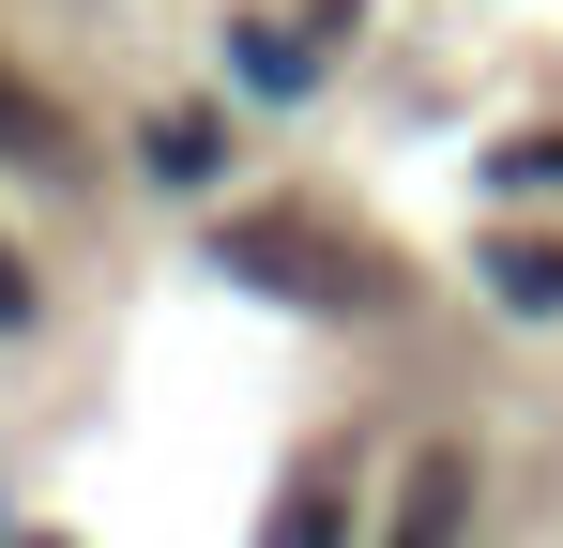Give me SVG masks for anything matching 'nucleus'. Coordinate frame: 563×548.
<instances>
[{"mask_svg": "<svg viewBox=\"0 0 563 548\" xmlns=\"http://www.w3.org/2000/svg\"><path fill=\"white\" fill-rule=\"evenodd\" d=\"M213 260L244 274V289H275V305H380V260H351V244L305 229V213H229Z\"/></svg>", "mask_w": 563, "mask_h": 548, "instance_id": "obj_1", "label": "nucleus"}, {"mask_svg": "<svg viewBox=\"0 0 563 548\" xmlns=\"http://www.w3.org/2000/svg\"><path fill=\"white\" fill-rule=\"evenodd\" d=\"M457 503H472V457H411L396 534H380V548H457Z\"/></svg>", "mask_w": 563, "mask_h": 548, "instance_id": "obj_2", "label": "nucleus"}, {"mask_svg": "<svg viewBox=\"0 0 563 548\" xmlns=\"http://www.w3.org/2000/svg\"><path fill=\"white\" fill-rule=\"evenodd\" d=\"M15 320H31V260L0 244V336H15Z\"/></svg>", "mask_w": 563, "mask_h": 548, "instance_id": "obj_9", "label": "nucleus"}, {"mask_svg": "<svg viewBox=\"0 0 563 548\" xmlns=\"http://www.w3.org/2000/svg\"><path fill=\"white\" fill-rule=\"evenodd\" d=\"M335 534H351V472H335V457H305V472L275 487V534H260V548H335Z\"/></svg>", "mask_w": 563, "mask_h": 548, "instance_id": "obj_3", "label": "nucleus"}, {"mask_svg": "<svg viewBox=\"0 0 563 548\" xmlns=\"http://www.w3.org/2000/svg\"><path fill=\"white\" fill-rule=\"evenodd\" d=\"M0 138H15V153H62V122H46V107H31L15 77H0Z\"/></svg>", "mask_w": 563, "mask_h": 548, "instance_id": "obj_8", "label": "nucleus"}, {"mask_svg": "<svg viewBox=\"0 0 563 548\" xmlns=\"http://www.w3.org/2000/svg\"><path fill=\"white\" fill-rule=\"evenodd\" d=\"M153 168H168V183L213 168V122H198V107H168V122H153Z\"/></svg>", "mask_w": 563, "mask_h": 548, "instance_id": "obj_6", "label": "nucleus"}, {"mask_svg": "<svg viewBox=\"0 0 563 548\" xmlns=\"http://www.w3.org/2000/svg\"><path fill=\"white\" fill-rule=\"evenodd\" d=\"M305 77H320L305 31H244V91H305Z\"/></svg>", "mask_w": 563, "mask_h": 548, "instance_id": "obj_5", "label": "nucleus"}, {"mask_svg": "<svg viewBox=\"0 0 563 548\" xmlns=\"http://www.w3.org/2000/svg\"><path fill=\"white\" fill-rule=\"evenodd\" d=\"M503 183L518 198H563V138H503Z\"/></svg>", "mask_w": 563, "mask_h": 548, "instance_id": "obj_7", "label": "nucleus"}, {"mask_svg": "<svg viewBox=\"0 0 563 548\" xmlns=\"http://www.w3.org/2000/svg\"><path fill=\"white\" fill-rule=\"evenodd\" d=\"M487 289L518 320H563V244H487Z\"/></svg>", "mask_w": 563, "mask_h": 548, "instance_id": "obj_4", "label": "nucleus"}]
</instances>
